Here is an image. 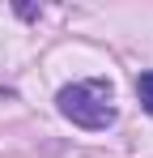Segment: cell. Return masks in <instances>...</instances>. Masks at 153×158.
<instances>
[{
  "instance_id": "6da1fadb",
  "label": "cell",
  "mask_w": 153,
  "mask_h": 158,
  "mask_svg": "<svg viewBox=\"0 0 153 158\" xmlns=\"http://www.w3.org/2000/svg\"><path fill=\"white\" fill-rule=\"evenodd\" d=\"M55 107L64 120H73L76 128H89V132H102L115 124V85L102 77H89V81H73L55 94Z\"/></svg>"
},
{
  "instance_id": "7a4b0ae2",
  "label": "cell",
  "mask_w": 153,
  "mask_h": 158,
  "mask_svg": "<svg viewBox=\"0 0 153 158\" xmlns=\"http://www.w3.org/2000/svg\"><path fill=\"white\" fill-rule=\"evenodd\" d=\"M136 98H140V107L153 115V69H145V73L136 77Z\"/></svg>"
}]
</instances>
